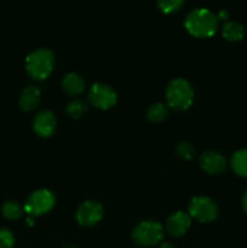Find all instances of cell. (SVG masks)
<instances>
[{
    "instance_id": "cell-1",
    "label": "cell",
    "mask_w": 247,
    "mask_h": 248,
    "mask_svg": "<svg viewBox=\"0 0 247 248\" xmlns=\"http://www.w3.org/2000/svg\"><path fill=\"white\" fill-rule=\"evenodd\" d=\"M186 31L196 38H210L218 29V18L207 9H195L186 15L184 19Z\"/></svg>"
},
{
    "instance_id": "cell-2",
    "label": "cell",
    "mask_w": 247,
    "mask_h": 248,
    "mask_svg": "<svg viewBox=\"0 0 247 248\" xmlns=\"http://www.w3.org/2000/svg\"><path fill=\"white\" fill-rule=\"evenodd\" d=\"M55 65V56L48 48H39L29 53L26 58V70L36 81H43L51 74Z\"/></svg>"
},
{
    "instance_id": "cell-3",
    "label": "cell",
    "mask_w": 247,
    "mask_h": 248,
    "mask_svg": "<svg viewBox=\"0 0 247 248\" xmlns=\"http://www.w3.org/2000/svg\"><path fill=\"white\" fill-rule=\"evenodd\" d=\"M167 104L174 110H185L193 104L194 90L185 79H174L166 87Z\"/></svg>"
},
{
    "instance_id": "cell-4",
    "label": "cell",
    "mask_w": 247,
    "mask_h": 248,
    "mask_svg": "<svg viewBox=\"0 0 247 248\" xmlns=\"http://www.w3.org/2000/svg\"><path fill=\"white\" fill-rule=\"evenodd\" d=\"M164 230L160 223L155 220H144L139 223L132 232V239L137 245L150 247L161 242Z\"/></svg>"
},
{
    "instance_id": "cell-5",
    "label": "cell",
    "mask_w": 247,
    "mask_h": 248,
    "mask_svg": "<svg viewBox=\"0 0 247 248\" xmlns=\"http://www.w3.org/2000/svg\"><path fill=\"white\" fill-rule=\"evenodd\" d=\"M189 213L194 219L201 223L215 222L218 217L217 205L207 196H196L189 203Z\"/></svg>"
},
{
    "instance_id": "cell-6",
    "label": "cell",
    "mask_w": 247,
    "mask_h": 248,
    "mask_svg": "<svg viewBox=\"0 0 247 248\" xmlns=\"http://www.w3.org/2000/svg\"><path fill=\"white\" fill-rule=\"evenodd\" d=\"M55 202V195L50 190H46V189L36 190L27 199L24 212L31 216H41L52 210Z\"/></svg>"
},
{
    "instance_id": "cell-7",
    "label": "cell",
    "mask_w": 247,
    "mask_h": 248,
    "mask_svg": "<svg viewBox=\"0 0 247 248\" xmlns=\"http://www.w3.org/2000/svg\"><path fill=\"white\" fill-rule=\"evenodd\" d=\"M87 97L92 106L98 109H103V110L111 108L118 101L115 90L106 84L92 85Z\"/></svg>"
},
{
    "instance_id": "cell-8",
    "label": "cell",
    "mask_w": 247,
    "mask_h": 248,
    "mask_svg": "<svg viewBox=\"0 0 247 248\" xmlns=\"http://www.w3.org/2000/svg\"><path fill=\"white\" fill-rule=\"evenodd\" d=\"M103 217V208L97 201H86L77 208V219L82 227H92Z\"/></svg>"
},
{
    "instance_id": "cell-9",
    "label": "cell",
    "mask_w": 247,
    "mask_h": 248,
    "mask_svg": "<svg viewBox=\"0 0 247 248\" xmlns=\"http://www.w3.org/2000/svg\"><path fill=\"white\" fill-rule=\"evenodd\" d=\"M200 166L208 174H220L227 170L228 161L217 152H205L200 156Z\"/></svg>"
},
{
    "instance_id": "cell-10",
    "label": "cell",
    "mask_w": 247,
    "mask_h": 248,
    "mask_svg": "<svg viewBox=\"0 0 247 248\" xmlns=\"http://www.w3.org/2000/svg\"><path fill=\"white\" fill-rule=\"evenodd\" d=\"M56 125H57V120H56V116L53 115L52 111H40V113L36 114V116L34 118V131H35L36 135L40 136V137L46 138L50 137L51 135H53V132H55L56 130Z\"/></svg>"
},
{
    "instance_id": "cell-11",
    "label": "cell",
    "mask_w": 247,
    "mask_h": 248,
    "mask_svg": "<svg viewBox=\"0 0 247 248\" xmlns=\"http://www.w3.org/2000/svg\"><path fill=\"white\" fill-rule=\"evenodd\" d=\"M190 217L186 213L178 211L167 219L166 229L171 236L181 237L188 232V229L190 228Z\"/></svg>"
},
{
    "instance_id": "cell-12",
    "label": "cell",
    "mask_w": 247,
    "mask_h": 248,
    "mask_svg": "<svg viewBox=\"0 0 247 248\" xmlns=\"http://www.w3.org/2000/svg\"><path fill=\"white\" fill-rule=\"evenodd\" d=\"M40 98V89L36 86H28L21 93V97H19V107H21L22 110L31 111L38 107Z\"/></svg>"
},
{
    "instance_id": "cell-13",
    "label": "cell",
    "mask_w": 247,
    "mask_h": 248,
    "mask_svg": "<svg viewBox=\"0 0 247 248\" xmlns=\"http://www.w3.org/2000/svg\"><path fill=\"white\" fill-rule=\"evenodd\" d=\"M62 87L70 96H79L85 91V80L75 73H69L62 80Z\"/></svg>"
},
{
    "instance_id": "cell-14",
    "label": "cell",
    "mask_w": 247,
    "mask_h": 248,
    "mask_svg": "<svg viewBox=\"0 0 247 248\" xmlns=\"http://www.w3.org/2000/svg\"><path fill=\"white\" fill-rule=\"evenodd\" d=\"M222 35L228 41H240L245 38V28L236 21H227L222 27Z\"/></svg>"
},
{
    "instance_id": "cell-15",
    "label": "cell",
    "mask_w": 247,
    "mask_h": 248,
    "mask_svg": "<svg viewBox=\"0 0 247 248\" xmlns=\"http://www.w3.org/2000/svg\"><path fill=\"white\" fill-rule=\"evenodd\" d=\"M230 166L235 174L247 178V149L237 150L232 154Z\"/></svg>"
},
{
    "instance_id": "cell-16",
    "label": "cell",
    "mask_w": 247,
    "mask_h": 248,
    "mask_svg": "<svg viewBox=\"0 0 247 248\" xmlns=\"http://www.w3.org/2000/svg\"><path fill=\"white\" fill-rule=\"evenodd\" d=\"M23 211L24 208L19 205L18 202L16 201H7L2 205L1 207V212L2 216H4L6 219H18L22 215H23Z\"/></svg>"
},
{
    "instance_id": "cell-17",
    "label": "cell",
    "mask_w": 247,
    "mask_h": 248,
    "mask_svg": "<svg viewBox=\"0 0 247 248\" xmlns=\"http://www.w3.org/2000/svg\"><path fill=\"white\" fill-rule=\"evenodd\" d=\"M167 114H169V110H167L165 104L155 103L150 106L149 109H148L147 118L152 123H160V121L165 120L167 118Z\"/></svg>"
},
{
    "instance_id": "cell-18",
    "label": "cell",
    "mask_w": 247,
    "mask_h": 248,
    "mask_svg": "<svg viewBox=\"0 0 247 248\" xmlns=\"http://www.w3.org/2000/svg\"><path fill=\"white\" fill-rule=\"evenodd\" d=\"M184 2L185 0H156L157 9L166 15L174 14L178 11L179 9H182Z\"/></svg>"
},
{
    "instance_id": "cell-19",
    "label": "cell",
    "mask_w": 247,
    "mask_h": 248,
    "mask_svg": "<svg viewBox=\"0 0 247 248\" xmlns=\"http://www.w3.org/2000/svg\"><path fill=\"white\" fill-rule=\"evenodd\" d=\"M86 110H87V103L86 102L81 101V99H75V101L70 102V103L68 104L67 109H65L68 115L73 119H77L80 118V116H82L85 113H86Z\"/></svg>"
},
{
    "instance_id": "cell-20",
    "label": "cell",
    "mask_w": 247,
    "mask_h": 248,
    "mask_svg": "<svg viewBox=\"0 0 247 248\" xmlns=\"http://www.w3.org/2000/svg\"><path fill=\"white\" fill-rule=\"evenodd\" d=\"M14 245V234L6 228H0V248H12Z\"/></svg>"
},
{
    "instance_id": "cell-21",
    "label": "cell",
    "mask_w": 247,
    "mask_h": 248,
    "mask_svg": "<svg viewBox=\"0 0 247 248\" xmlns=\"http://www.w3.org/2000/svg\"><path fill=\"white\" fill-rule=\"evenodd\" d=\"M194 148L191 147L189 143L182 142L177 145V154H178L179 157L184 160H190L193 159L194 156Z\"/></svg>"
},
{
    "instance_id": "cell-22",
    "label": "cell",
    "mask_w": 247,
    "mask_h": 248,
    "mask_svg": "<svg viewBox=\"0 0 247 248\" xmlns=\"http://www.w3.org/2000/svg\"><path fill=\"white\" fill-rule=\"evenodd\" d=\"M218 18V21H227L228 18H229V14H228V11H225V10H220L219 12H218V15H216Z\"/></svg>"
},
{
    "instance_id": "cell-23",
    "label": "cell",
    "mask_w": 247,
    "mask_h": 248,
    "mask_svg": "<svg viewBox=\"0 0 247 248\" xmlns=\"http://www.w3.org/2000/svg\"><path fill=\"white\" fill-rule=\"evenodd\" d=\"M242 207H244V211L247 215V189L245 190L244 195H242Z\"/></svg>"
},
{
    "instance_id": "cell-24",
    "label": "cell",
    "mask_w": 247,
    "mask_h": 248,
    "mask_svg": "<svg viewBox=\"0 0 247 248\" xmlns=\"http://www.w3.org/2000/svg\"><path fill=\"white\" fill-rule=\"evenodd\" d=\"M159 248H174V247L172 246L171 244H169V242H162V244L159 246Z\"/></svg>"
},
{
    "instance_id": "cell-25",
    "label": "cell",
    "mask_w": 247,
    "mask_h": 248,
    "mask_svg": "<svg viewBox=\"0 0 247 248\" xmlns=\"http://www.w3.org/2000/svg\"><path fill=\"white\" fill-rule=\"evenodd\" d=\"M64 248H77V247H74V246H67V247H64Z\"/></svg>"
}]
</instances>
